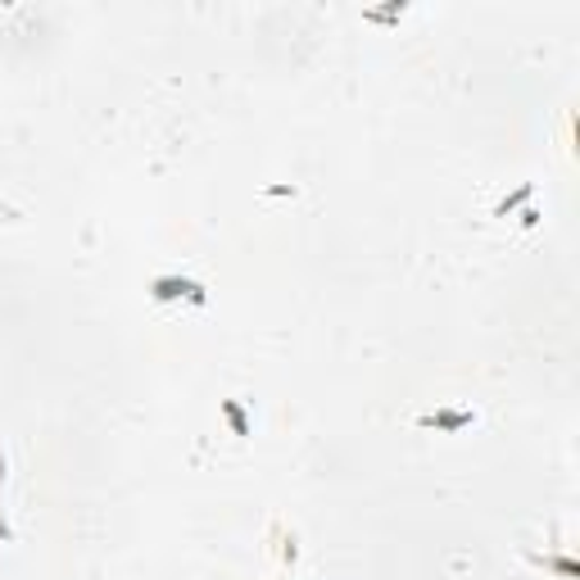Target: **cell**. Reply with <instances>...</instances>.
<instances>
[{"label": "cell", "instance_id": "cell-1", "mask_svg": "<svg viewBox=\"0 0 580 580\" xmlns=\"http://www.w3.org/2000/svg\"><path fill=\"white\" fill-rule=\"evenodd\" d=\"M145 291H150L155 305H186V309H205L209 305V286L195 282V276H186V272H159V276H150Z\"/></svg>", "mask_w": 580, "mask_h": 580}, {"label": "cell", "instance_id": "cell-2", "mask_svg": "<svg viewBox=\"0 0 580 580\" xmlns=\"http://www.w3.org/2000/svg\"><path fill=\"white\" fill-rule=\"evenodd\" d=\"M422 431H440V436H463L467 426H476V409H431L417 417Z\"/></svg>", "mask_w": 580, "mask_h": 580}, {"label": "cell", "instance_id": "cell-3", "mask_svg": "<svg viewBox=\"0 0 580 580\" xmlns=\"http://www.w3.org/2000/svg\"><path fill=\"white\" fill-rule=\"evenodd\" d=\"M222 417H227V426H232V436H255V422H249V413L241 409V399H222Z\"/></svg>", "mask_w": 580, "mask_h": 580}, {"label": "cell", "instance_id": "cell-4", "mask_svg": "<svg viewBox=\"0 0 580 580\" xmlns=\"http://www.w3.org/2000/svg\"><path fill=\"white\" fill-rule=\"evenodd\" d=\"M5 486H10V459L0 453V544H14V526L5 513Z\"/></svg>", "mask_w": 580, "mask_h": 580}, {"label": "cell", "instance_id": "cell-5", "mask_svg": "<svg viewBox=\"0 0 580 580\" xmlns=\"http://www.w3.org/2000/svg\"><path fill=\"white\" fill-rule=\"evenodd\" d=\"M531 195H536V186H531V182H526V186H517V195H508V199H499V209H494V214H499V218H503V214H513V209L521 205V199H531Z\"/></svg>", "mask_w": 580, "mask_h": 580}, {"label": "cell", "instance_id": "cell-6", "mask_svg": "<svg viewBox=\"0 0 580 580\" xmlns=\"http://www.w3.org/2000/svg\"><path fill=\"white\" fill-rule=\"evenodd\" d=\"M276 580H295V576H276Z\"/></svg>", "mask_w": 580, "mask_h": 580}]
</instances>
